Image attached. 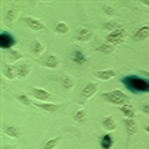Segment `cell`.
Instances as JSON below:
<instances>
[{"mask_svg":"<svg viewBox=\"0 0 149 149\" xmlns=\"http://www.w3.org/2000/svg\"><path fill=\"white\" fill-rule=\"evenodd\" d=\"M121 83L132 93H149V79L144 77L130 74L123 77Z\"/></svg>","mask_w":149,"mask_h":149,"instance_id":"obj_1","label":"cell"},{"mask_svg":"<svg viewBox=\"0 0 149 149\" xmlns=\"http://www.w3.org/2000/svg\"><path fill=\"white\" fill-rule=\"evenodd\" d=\"M102 99L107 100V101L110 102V104L119 105V107H123V105H131L130 104L131 102L130 97L119 90H114V91H110V92L102 93Z\"/></svg>","mask_w":149,"mask_h":149,"instance_id":"obj_2","label":"cell"},{"mask_svg":"<svg viewBox=\"0 0 149 149\" xmlns=\"http://www.w3.org/2000/svg\"><path fill=\"white\" fill-rule=\"evenodd\" d=\"M127 38V30L125 27H121L118 30L113 31V33H109L108 36H107V43L111 45H119L125 42V39Z\"/></svg>","mask_w":149,"mask_h":149,"instance_id":"obj_3","label":"cell"},{"mask_svg":"<svg viewBox=\"0 0 149 149\" xmlns=\"http://www.w3.org/2000/svg\"><path fill=\"white\" fill-rule=\"evenodd\" d=\"M16 44H17V40L14 39L12 34L7 33V31H1L0 33V48L1 49L10 51Z\"/></svg>","mask_w":149,"mask_h":149,"instance_id":"obj_4","label":"cell"},{"mask_svg":"<svg viewBox=\"0 0 149 149\" xmlns=\"http://www.w3.org/2000/svg\"><path fill=\"white\" fill-rule=\"evenodd\" d=\"M29 92H30V95L34 97L35 100H39V101H48V100L51 99V93L48 92V91L43 90V88H38V87H30L29 88Z\"/></svg>","mask_w":149,"mask_h":149,"instance_id":"obj_5","label":"cell"},{"mask_svg":"<svg viewBox=\"0 0 149 149\" xmlns=\"http://www.w3.org/2000/svg\"><path fill=\"white\" fill-rule=\"evenodd\" d=\"M39 64H40L42 66L48 68V69H56L60 66V58L54 53H49V54H47Z\"/></svg>","mask_w":149,"mask_h":149,"instance_id":"obj_6","label":"cell"},{"mask_svg":"<svg viewBox=\"0 0 149 149\" xmlns=\"http://www.w3.org/2000/svg\"><path fill=\"white\" fill-rule=\"evenodd\" d=\"M97 92V84L93 82H88L87 84L84 86V88L82 90V93H81V97L82 100H88L91 99L92 96H95V93Z\"/></svg>","mask_w":149,"mask_h":149,"instance_id":"obj_7","label":"cell"},{"mask_svg":"<svg viewBox=\"0 0 149 149\" xmlns=\"http://www.w3.org/2000/svg\"><path fill=\"white\" fill-rule=\"evenodd\" d=\"M22 21L33 31H40V30H44L45 29V25L43 24L42 21H39V19H36V18H33V17H24Z\"/></svg>","mask_w":149,"mask_h":149,"instance_id":"obj_8","label":"cell"},{"mask_svg":"<svg viewBox=\"0 0 149 149\" xmlns=\"http://www.w3.org/2000/svg\"><path fill=\"white\" fill-rule=\"evenodd\" d=\"M71 61L77 65H86L88 62V58L87 56L84 54V52L81 49H74L73 53H71Z\"/></svg>","mask_w":149,"mask_h":149,"instance_id":"obj_9","label":"cell"},{"mask_svg":"<svg viewBox=\"0 0 149 149\" xmlns=\"http://www.w3.org/2000/svg\"><path fill=\"white\" fill-rule=\"evenodd\" d=\"M95 77L100 81H104V82H108L110 81L111 78L116 77V71L113 69H105V70H97L95 71Z\"/></svg>","mask_w":149,"mask_h":149,"instance_id":"obj_10","label":"cell"},{"mask_svg":"<svg viewBox=\"0 0 149 149\" xmlns=\"http://www.w3.org/2000/svg\"><path fill=\"white\" fill-rule=\"evenodd\" d=\"M93 36V33L87 27H82L81 30L78 31V34L75 35V39L78 42H83V43H87V42H91Z\"/></svg>","mask_w":149,"mask_h":149,"instance_id":"obj_11","label":"cell"},{"mask_svg":"<svg viewBox=\"0 0 149 149\" xmlns=\"http://www.w3.org/2000/svg\"><path fill=\"white\" fill-rule=\"evenodd\" d=\"M33 104L35 107L43 109L45 111H49V113H54V111H58L61 109V105L58 104H51V102H40V101H33Z\"/></svg>","mask_w":149,"mask_h":149,"instance_id":"obj_12","label":"cell"},{"mask_svg":"<svg viewBox=\"0 0 149 149\" xmlns=\"http://www.w3.org/2000/svg\"><path fill=\"white\" fill-rule=\"evenodd\" d=\"M1 73H3V75H4L7 79H9V81H13V79L17 77L16 68L12 66V65H9V64H5V62H3V65H1Z\"/></svg>","mask_w":149,"mask_h":149,"instance_id":"obj_13","label":"cell"},{"mask_svg":"<svg viewBox=\"0 0 149 149\" xmlns=\"http://www.w3.org/2000/svg\"><path fill=\"white\" fill-rule=\"evenodd\" d=\"M149 38V25H144V26L139 27L136 33L134 34V40L135 42H141Z\"/></svg>","mask_w":149,"mask_h":149,"instance_id":"obj_14","label":"cell"},{"mask_svg":"<svg viewBox=\"0 0 149 149\" xmlns=\"http://www.w3.org/2000/svg\"><path fill=\"white\" fill-rule=\"evenodd\" d=\"M123 125L126 127V131H127L128 136H134L137 134V125L134 119H128V118H125L123 119Z\"/></svg>","mask_w":149,"mask_h":149,"instance_id":"obj_15","label":"cell"},{"mask_svg":"<svg viewBox=\"0 0 149 149\" xmlns=\"http://www.w3.org/2000/svg\"><path fill=\"white\" fill-rule=\"evenodd\" d=\"M30 71H31V66H30V64H26V62H22V64H19L18 66H16L17 77H19V78L27 77L29 74H30Z\"/></svg>","mask_w":149,"mask_h":149,"instance_id":"obj_16","label":"cell"},{"mask_svg":"<svg viewBox=\"0 0 149 149\" xmlns=\"http://www.w3.org/2000/svg\"><path fill=\"white\" fill-rule=\"evenodd\" d=\"M114 145V139L110 134H105L101 137V141H100V147L101 149H111Z\"/></svg>","mask_w":149,"mask_h":149,"instance_id":"obj_17","label":"cell"},{"mask_svg":"<svg viewBox=\"0 0 149 149\" xmlns=\"http://www.w3.org/2000/svg\"><path fill=\"white\" fill-rule=\"evenodd\" d=\"M119 110L122 111V114L125 116V118L134 119L136 117V111H135V109H134L132 105H123V107L119 108Z\"/></svg>","mask_w":149,"mask_h":149,"instance_id":"obj_18","label":"cell"},{"mask_svg":"<svg viewBox=\"0 0 149 149\" xmlns=\"http://www.w3.org/2000/svg\"><path fill=\"white\" fill-rule=\"evenodd\" d=\"M102 128L107 131H116L117 128V125H116V121H114V118L111 116H108L104 118V121H102Z\"/></svg>","mask_w":149,"mask_h":149,"instance_id":"obj_19","label":"cell"},{"mask_svg":"<svg viewBox=\"0 0 149 149\" xmlns=\"http://www.w3.org/2000/svg\"><path fill=\"white\" fill-rule=\"evenodd\" d=\"M3 134L7 135L8 137H12V139H18L19 137V130L14 126H5L3 128Z\"/></svg>","mask_w":149,"mask_h":149,"instance_id":"obj_20","label":"cell"},{"mask_svg":"<svg viewBox=\"0 0 149 149\" xmlns=\"http://www.w3.org/2000/svg\"><path fill=\"white\" fill-rule=\"evenodd\" d=\"M60 83H61V86L65 90H73L74 86H75V81H74V78L70 75H64L60 79Z\"/></svg>","mask_w":149,"mask_h":149,"instance_id":"obj_21","label":"cell"},{"mask_svg":"<svg viewBox=\"0 0 149 149\" xmlns=\"http://www.w3.org/2000/svg\"><path fill=\"white\" fill-rule=\"evenodd\" d=\"M121 27H123V26L121 24H118L117 21H108V22H105V24L102 25V29H104V30L110 31V33H113V31L118 30V29H121Z\"/></svg>","mask_w":149,"mask_h":149,"instance_id":"obj_22","label":"cell"},{"mask_svg":"<svg viewBox=\"0 0 149 149\" xmlns=\"http://www.w3.org/2000/svg\"><path fill=\"white\" fill-rule=\"evenodd\" d=\"M95 51L96 52H102V53H111L114 51V45H111V44H109V43H104V44H101L100 47H97L95 48Z\"/></svg>","mask_w":149,"mask_h":149,"instance_id":"obj_23","label":"cell"},{"mask_svg":"<svg viewBox=\"0 0 149 149\" xmlns=\"http://www.w3.org/2000/svg\"><path fill=\"white\" fill-rule=\"evenodd\" d=\"M22 53H19L18 51H16V49H10V51H8V60H9L10 62H16V61H18V60H21L22 58Z\"/></svg>","mask_w":149,"mask_h":149,"instance_id":"obj_24","label":"cell"},{"mask_svg":"<svg viewBox=\"0 0 149 149\" xmlns=\"http://www.w3.org/2000/svg\"><path fill=\"white\" fill-rule=\"evenodd\" d=\"M69 26L65 22H57L56 24V26H54V31H56L57 34H66V33H69Z\"/></svg>","mask_w":149,"mask_h":149,"instance_id":"obj_25","label":"cell"},{"mask_svg":"<svg viewBox=\"0 0 149 149\" xmlns=\"http://www.w3.org/2000/svg\"><path fill=\"white\" fill-rule=\"evenodd\" d=\"M33 52L35 53L36 56H40V54L44 52V45L39 40H34L33 42Z\"/></svg>","mask_w":149,"mask_h":149,"instance_id":"obj_26","label":"cell"},{"mask_svg":"<svg viewBox=\"0 0 149 149\" xmlns=\"http://www.w3.org/2000/svg\"><path fill=\"white\" fill-rule=\"evenodd\" d=\"M16 18H17L16 9H9L7 13H5V16H4V22H5V24H10V22H13Z\"/></svg>","mask_w":149,"mask_h":149,"instance_id":"obj_27","label":"cell"},{"mask_svg":"<svg viewBox=\"0 0 149 149\" xmlns=\"http://www.w3.org/2000/svg\"><path fill=\"white\" fill-rule=\"evenodd\" d=\"M60 141V137H52V139H49L48 141H45L44 147H43V149H54L57 147V144H58Z\"/></svg>","mask_w":149,"mask_h":149,"instance_id":"obj_28","label":"cell"},{"mask_svg":"<svg viewBox=\"0 0 149 149\" xmlns=\"http://www.w3.org/2000/svg\"><path fill=\"white\" fill-rule=\"evenodd\" d=\"M17 100H18V102L26 105V107H30V105L33 104V101L29 99V96L26 95V93H19V95L17 96Z\"/></svg>","mask_w":149,"mask_h":149,"instance_id":"obj_29","label":"cell"},{"mask_svg":"<svg viewBox=\"0 0 149 149\" xmlns=\"http://www.w3.org/2000/svg\"><path fill=\"white\" fill-rule=\"evenodd\" d=\"M101 8H102V10H104V13L107 14V16H109V17L117 16V12H116V9H114L113 7H109V5H107V4H102Z\"/></svg>","mask_w":149,"mask_h":149,"instance_id":"obj_30","label":"cell"},{"mask_svg":"<svg viewBox=\"0 0 149 149\" xmlns=\"http://www.w3.org/2000/svg\"><path fill=\"white\" fill-rule=\"evenodd\" d=\"M74 121L75 122H83L86 119V111L84 110H78L75 114H74Z\"/></svg>","mask_w":149,"mask_h":149,"instance_id":"obj_31","label":"cell"},{"mask_svg":"<svg viewBox=\"0 0 149 149\" xmlns=\"http://www.w3.org/2000/svg\"><path fill=\"white\" fill-rule=\"evenodd\" d=\"M141 110H143V113H145V114H149V104H144V105H143Z\"/></svg>","mask_w":149,"mask_h":149,"instance_id":"obj_32","label":"cell"},{"mask_svg":"<svg viewBox=\"0 0 149 149\" xmlns=\"http://www.w3.org/2000/svg\"><path fill=\"white\" fill-rule=\"evenodd\" d=\"M141 74H143V75H145V77H147V78L149 79V73H148V71H145V70H141Z\"/></svg>","mask_w":149,"mask_h":149,"instance_id":"obj_33","label":"cell"},{"mask_svg":"<svg viewBox=\"0 0 149 149\" xmlns=\"http://www.w3.org/2000/svg\"><path fill=\"white\" fill-rule=\"evenodd\" d=\"M143 4H144V5H148V7H149V0H143Z\"/></svg>","mask_w":149,"mask_h":149,"instance_id":"obj_34","label":"cell"},{"mask_svg":"<svg viewBox=\"0 0 149 149\" xmlns=\"http://www.w3.org/2000/svg\"><path fill=\"white\" fill-rule=\"evenodd\" d=\"M145 132H148V134H149V125L147 126V127H145Z\"/></svg>","mask_w":149,"mask_h":149,"instance_id":"obj_35","label":"cell"},{"mask_svg":"<svg viewBox=\"0 0 149 149\" xmlns=\"http://www.w3.org/2000/svg\"><path fill=\"white\" fill-rule=\"evenodd\" d=\"M1 149H10V147H3Z\"/></svg>","mask_w":149,"mask_h":149,"instance_id":"obj_36","label":"cell"}]
</instances>
